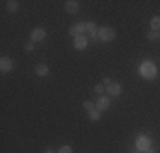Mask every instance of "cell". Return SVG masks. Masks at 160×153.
Masks as SVG:
<instances>
[{
  "instance_id": "cell-24",
  "label": "cell",
  "mask_w": 160,
  "mask_h": 153,
  "mask_svg": "<svg viewBox=\"0 0 160 153\" xmlns=\"http://www.w3.org/2000/svg\"><path fill=\"white\" fill-rule=\"evenodd\" d=\"M133 153H142V151H140V150H136V151H133Z\"/></svg>"
},
{
  "instance_id": "cell-5",
  "label": "cell",
  "mask_w": 160,
  "mask_h": 153,
  "mask_svg": "<svg viewBox=\"0 0 160 153\" xmlns=\"http://www.w3.org/2000/svg\"><path fill=\"white\" fill-rule=\"evenodd\" d=\"M44 37H46V31L43 27H36L31 31V41L32 43H39V41H43Z\"/></svg>"
},
{
  "instance_id": "cell-14",
  "label": "cell",
  "mask_w": 160,
  "mask_h": 153,
  "mask_svg": "<svg viewBox=\"0 0 160 153\" xmlns=\"http://www.w3.org/2000/svg\"><path fill=\"white\" fill-rule=\"evenodd\" d=\"M150 27H152V31H160V15H155V17H152Z\"/></svg>"
},
{
  "instance_id": "cell-11",
  "label": "cell",
  "mask_w": 160,
  "mask_h": 153,
  "mask_svg": "<svg viewBox=\"0 0 160 153\" xmlns=\"http://www.w3.org/2000/svg\"><path fill=\"white\" fill-rule=\"evenodd\" d=\"M85 27H87V31L90 32V37H92V41H96V39H99L97 37V32H99V27L96 26V22H85Z\"/></svg>"
},
{
  "instance_id": "cell-13",
  "label": "cell",
  "mask_w": 160,
  "mask_h": 153,
  "mask_svg": "<svg viewBox=\"0 0 160 153\" xmlns=\"http://www.w3.org/2000/svg\"><path fill=\"white\" fill-rule=\"evenodd\" d=\"M7 9H9L10 14H16L19 10V2L17 0H10V2H7Z\"/></svg>"
},
{
  "instance_id": "cell-10",
  "label": "cell",
  "mask_w": 160,
  "mask_h": 153,
  "mask_svg": "<svg viewBox=\"0 0 160 153\" xmlns=\"http://www.w3.org/2000/svg\"><path fill=\"white\" fill-rule=\"evenodd\" d=\"M136 146H138V150L140 151H147L148 148H150V140H148L147 136H140L138 138V141H136Z\"/></svg>"
},
{
  "instance_id": "cell-17",
  "label": "cell",
  "mask_w": 160,
  "mask_h": 153,
  "mask_svg": "<svg viewBox=\"0 0 160 153\" xmlns=\"http://www.w3.org/2000/svg\"><path fill=\"white\" fill-rule=\"evenodd\" d=\"M94 90H96V94H99V95H102L106 92V87L102 85V83H97L96 87H94Z\"/></svg>"
},
{
  "instance_id": "cell-19",
  "label": "cell",
  "mask_w": 160,
  "mask_h": 153,
  "mask_svg": "<svg viewBox=\"0 0 160 153\" xmlns=\"http://www.w3.org/2000/svg\"><path fill=\"white\" fill-rule=\"evenodd\" d=\"M58 153H72V146L70 145H65V146H62L58 150Z\"/></svg>"
},
{
  "instance_id": "cell-2",
  "label": "cell",
  "mask_w": 160,
  "mask_h": 153,
  "mask_svg": "<svg viewBox=\"0 0 160 153\" xmlns=\"http://www.w3.org/2000/svg\"><path fill=\"white\" fill-rule=\"evenodd\" d=\"M140 73H142V76H145V78H155L157 76V68L153 67V63H143L142 68H140Z\"/></svg>"
},
{
  "instance_id": "cell-18",
  "label": "cell",
  "mask_w": 160,
  "mask_h": 153,
  "mask_svg": "<svg viewBox=\"0 0 160 153\" xmlns=\"http://www.w3.org/2000/svg\"><path fill=\"white\" fill-rule=\"evenodd\" d=\"M83 107H85V109L89 111V112H90V111H94V109H96V106H94L90 101H85V102H83Z\"/></svg>"
},
{
  "instance_id": "cell-8",
  "label": "cell",
  "mask_w": 160,
  "mask_h": 153,
  "mask_svg": "<svg viewBox=\"0 0 160 153\" xmlns=\"http://www.w3.org/2000/svg\"><path fill=\"white\" fill-rule=\"evenodd\" d=\"M80 10V3L75 2V0H68L65 2V12L67 14H78Z\"/></svg>"
},
{
  "instance_id": "cell-12",
  "label": "cell",
  "mask_w": 160,
  "mask_h": 153,
  "mask_svg": "<svg viewBox=\"0 0 160 153\" xmlns=\"http://www.w3.org/2000/svg\"><path fill=\"white\" fill-rule=\"evenodd\" d=\"M36 75L38 76H46L49 73V68H48V65H44V63H41V65H36Z\"/></svg>"
},
{
  "instance_id": "cell-7",
  "label": "cell",
  "mask_w": 160,
  "mask_h": 153,
  "mask_svg": "<svg viewBox=\"0 0 160 153\" xmlns=\"http://www.w3.org/2000/svg\"><path fill=\"white\" fill-rule=\"evenodd\" d=\"M87 43H89V39H87V37L83 36V34H80V36L73 37V48H75V49H78V51L85 49V48H87Z\"/></svg>"
},
{
  "instance_id": "cell-22",
  "label": "cell",
  "mask_w": 160,
  "mask_h": 153,
  "mask_svg": "<svg viewBox=\"0 0 160 153\" xmlns=\"http://www.w3.org/2000/svg\"><path fill=\"white\" fill-rule=\"evenodd\" d=\"M145 153H157V150H155V148H152V146H150V148H148V150L145 151Z\"/></svg>"
},
{
  "instance_id": "cell-4",
  "label": "cell",
  "mask_w": 160,
  "mask_h": 153,
  "mask_svg": "<svg viewBox=\"0 0 160 153\" xmlns=\"http://www.w3.org/2000/svg\"><path fill=\"white\" fill-rule=\"evenodd\" d=\"M0 70H2V73H10L14 70V63L9 56H2V60H0Z\"/></svg>"
},
{
  "instance_id": "cell-20",
  "label": "cell",
  "mask_w": 160,
  "mask_h": 153,
  "mask_svg": "<svg viewBox=\"0 0 160 153\" xmlns=\"http://www.w3.org/2000/svg\"><path fill=\"white\" fill-rule=\"evenodd\" d=\"M102 85H104V87H108V85H111V83H112V80L111 78H104V80H102Z\"/></svg>"
},
{
  "instance_id": "cell-25",
  "label": "cell",
  "mask_w": 160,
  "mask_h": 153,
  "mask_svg": "<svg viewBox=\"0 0 160 153\" xmlns=\"http://www.w3.org/2000/svg\"><path fill=\"white\" fill-rule=\"evenodd\" d=\"M158 34H160V31H158Z\"/></svg>"
},
{
  "instance_id": "cell-15",
  "label": "cell",
  "mask_w": 160,
  "mask_h": 153,
  "mask_svg": "<svg viewBox=\"0 0 160 153\" xmlns=\"http://www.w3.org/2000/svg\"><path fill=\"white\" fill-rule=\"evenodd\" d=\"M89 119L90 121H99V119H101V112H99L97 109L90 111V112H89Z\"/></svg>"
},
{
  "instance_id": "cell-1",
  "label": "cell",
  "mask_w": 160,
  "mask_h": 153,
  "mask_svg": "<svg viewBox=\"0 0 160 153\" xmlns=\"http://www.w3.org/2000/svg\"><path fill=\"white\" fill-rule=\"evenodd\" d=\"M97 37L101 41H112L116 37V31L112 27H109V26H102V27H99Z\"/></svg>"
},
{
  "instance_id": "cell-21",
  "label": "cell",
  "mask_w": 160,
  "mask_h": 153,
  "mask_svg": "<svg viewBox=\"0 0 160 153\" xmlns=\"http://www.w3.org/2000/svg\"><path fill=\"white\" fill-rule=\"evenodd\" d=\"M32 49H34V43L31 41V43H28V44H26V51H32Z\"/></svg>"
},
{
  "instance_id": "cell-3",
  "label": "cell",
  "mask_w": 160,
  "mask_h": 153,
  "mask_svg": "<svg viewBox=\"0 0 160 153\" xmlns=\"http://www.w3.org/2000/svg\"><path fill=\"white\" fill-rule=\"evenodd\" d=\"M109 106H111V99L106 97V95H99V99H97V102H96V109L99 111V112L108 111Z\"/></svg>"
},
{
  "instance_id": "cell-23",
  "label": "cell",
  "mask_w": 160,
  "mask_h": 153,
  "mask_svg": "<svg viewBox=\"0 0 160 153\" xmlns=\"http://www.w3.org/2000/svg\"><path fill=\"white\" fill-rule=\"evenodd\" d=\"M44 153H55V151H53V150H46V151H44Z\"/></svg>"
},
{
  "instance_id": "cell-6",
  "label": "cell",
  "mask_w": 160,
  "mask_h": 153,
  "mask_svg": "<svg viewBox=\"0 0 160 153\" xmlns=\"http://www.w3.org/2000/svg\"><path fill=\"white\" fill-rule=\"evenodd\" d=\"M83 31H87L85 22H77V24H73L70 29H68V34H70V36H73V37H77V36H80V34L83 32Z\"/></svg>"
},
{
  "instance_id": "cell-16",
  "label": "cell",
  "mask_w": 160,
  "mask_h": 153,
  "mask_svg": "<svg viewBox=\"0 0 160 153\" xmlns=\"http://www.w3.org/2000/svg\"><path fill=\"white\" fill-rule=\"evenodd\" d=\"M158 37H160L158 31H150V32L147 34V39L148 41H155V39H158Z\"/></svg>"
},
{
  "instance_id": "cell-9",
  "label": "cell",
  "mask_w": 160,
  "mask_h": 153,
  "mask_svg": "<svg viewBox=\"0 0 160 153\" xmlns=\"http://www.w3.org/2000/svg\"><path fill=\"white\" fill-rule=\"evenodd\" d=\"M106 90H108V94L111 95V97H116V95H119L121 94V83H118V82H112L111 85H108L106 87Z\"/></svg>"
}]
</instances>
